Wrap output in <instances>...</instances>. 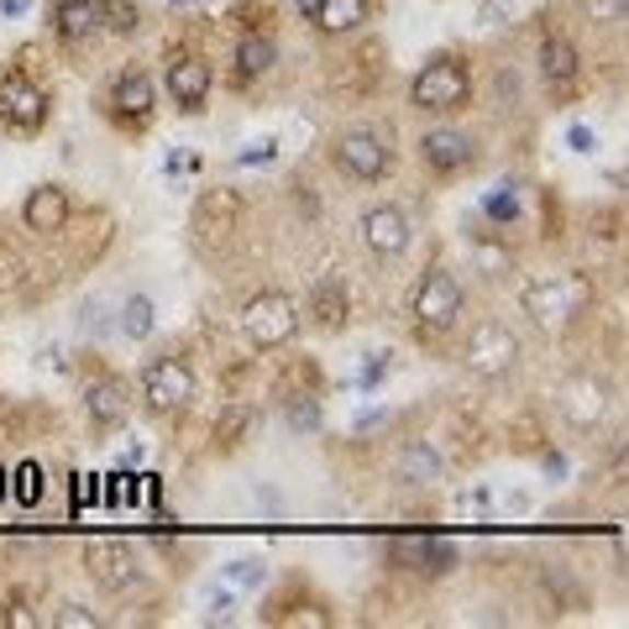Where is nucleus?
<instances>
[{
    "mask_svg": "<svg viewBox=\"0 0 629 629\" xmlns=\"http://www.w3.org/2000/svg\"><path fill=\"white\" fill-rule=\"evenodd\" d=\"M488 508H493V493H488V488L457 493V514H488Z\"/></svg>",
    "mask_w": 629,
    "mask_h": 629,
    "instance_id": "obj_32",
    "label": "nucleus"
},
{
    "mask_svg": "<svg viewBox=\"0 0 629 629\" xmlns=\"http://www.w3.org/2000/svg\"><path fill=\"white\" fill-rule=\"evenodd\" d=\"M226 587H237V593H258L267 582V561L263 557H231L226 561V572H220Z\"/></svg>",
    "mask_w": 629,
    "mask_h": 629,
    "instance_id": "obj_23",
    "label": "nucleus"
},
{
    "mask_svg": "<svg viewBox=\"0 0 629 629\" xmlns=\"http://www.w3.org/2000/svg\"><path fill=\"white\" fill-rule=\"evenodd\" d=\"M79 325H84L90 336H100V331H105V305H100V299H90V305H84V314H79Z\"/></svg>",
    "mask_w": 629,
    "mask_h": 629,
    "instance_id": "obj_33",
    "label": "nucleus"
},
{
    "mask_svg": "<svg viewBox=\"0 0 629 629\" xmlns=\"http://www.w3.org/2000/svg\"><path fill=\"white\" fill-rule=\"evenodd\" d=\"M310 310L320 325H341V320H346V289H341L336 278H320L310 294Z\"/></svg>",
    "mask_w": 629,
    "mask_h": 629,
    "instance_id": "obj_22",
    "label": "nucleus"
},
{
    "mask_svg": "<svg viewBox=\"0 0 629 629\" xmlns=\"http://www.w3.org/2000/svg\"><path fill=\"white\" fill-rule=\"evenodd\" d=\"M294 5H299L305 16H314V11H320V0H294Z\"/></svg>",
    "mask_w": 629,
    "mask_h": 629,
    "instance_id": "obj_36",
    "label": "nucleus"
},
{
    "mask_svg": "<svg viewBox=\"0 0 629 629\" xmlns=\"http://www.w3.org/2000/svg\"><path fill=\"white\" fill-rule=\"evenodd\" d=\"M461 357H467V367H472L478 378H499V373H508L514 357H519V336H514L508 325H499V320H483V325H472Z\"/></svg>",
    "mask_w": 629,
    "mask_h": 629,
    "instance_id": "obj_5",
    "label": "nucleus"
},
{
    "mask_svg": "<svg viewBox=\"0 0 629 629\" xmlns=\"http://www.w3.org/2000/svg\"><path fill=\"white\" fill-rule=\"evenodd\" d=\"M26 5H32V0H0V11H5V16H22Z\"/></svg>",
    "mask_w": 629,
    "mask_h": 629,
    "instance_id": "obj_35",
    "label": "nucleus"
},
{
    "mask_svg": "<svg viewBox=\"0 0 629 629\" xmlns=\"http://www.w3.org/2000/svg\"><path fill=\"white\" fill-rule=\"evenodd\" d=\"M242 431H247V410L237 404V410H226V414H220L216 441H220V446H237V436H242Z\"/></svg>",
    "mask_w": 629,
    "mask_h": 629,
    "instance_id": "obj_30",
    "label": "nucleus"
},
{
    "mask_svg": "<svg viewBox=\"0 0 629 629\" xmlns=\"http://www.w3.org/2000/svg\"><path fill=\"white\" fill-rule=\"evenodd\" d=\"M278 64V43L273 37H263V32H247L242 43H237V69L252 79V73H267Z\"/></svg>",
    "mask_w": 629,
    "mask_h": 629,
    "instance_id": "obj_21",
    "label": "nucleus"
},
{
    "mask_svg": "<svg viewBox=\"0 0 629 629\" xmlns=\"http://www.w3.org/2000/svg\"><path fill=\"white\" fill-rule=\"evenodd\" d=\"M242 331H247L252 346L273 352V346H284V341L299 331V305H294L289 294H278V289L252 294V299L242 305Z\"/></svg>",
    "mask_w": 629,
    "mask_h": 629,
    "instance_id": "obj_1",
    "label": "nucleus"
},
{
    "mask_svg": "<svg viewBox=\"0 0 629 629\" xmlns=\"http://www.w3.org/2000/svg\"><path fill=\"white\" fill-rule=\"evenodd\" d=\"M53 625H58V629H95L100 614H95V608H84V604H64L58 614H53Z\"/></svg>",
    "mask_w": 629,
    "mask_h": 629,
    "instance_id": "obj_29",
    "label": "nucleus"
},
{
    "mask_svg": "<svg viewBox=\"0 0 629 629\" xmlns=\"http://www.w3.org/2000/svg\"><path fill=\"white\" fill-rule=\"evenodd\" d=\"M116 325H122L131 341L152 336V325H158V310H152V299H147V294H131V299L122 305V320H116Z\"/></svg>",
    "mask_w": 629,
    "mask_h": 629,
    "instance_id": "obj_24",
    "label": "nucleus"
},
{
    "mask_svg": "<svg viewBox=\"0 0 629 629\" xmlns=\"http://www.w3.org/2000/svg\"><path fill=\"white\" fill-rule=\"evenodd\" d=\"M100 22H105V0H64V5H58V32H64L69 43L95 37Z\"/></svg>",
    "mask_w": 629,
    "mask_h": 629,
    "instance_id": "obj_17",
    "label": "nucleus"
},
{
    "mask_svg": "<svg viewBox=\"0 0 629 629\" xmlns=\"http://www.w3.org/2000/svg\"><path fill=\"white\" fill-rule=\"evenodd\" d=\"M388 557L399 561V567H414V572H446L457 561V546L446 535H393Z\"/></svg>",
    "mask_w": 629,
    "mask_h": 629,
    "instance_id": "obj_10",
    "label": "nucleus"
},
{
    "mask_svg": "<svg viewBox=\"0 0 629 629\" xmlns=\"http://www.w3.org/2000/svg\"><path fill=\"white\" fill-rule=\"evenodd\" d=\"M457 314H461V284L446 267H431V273L420 278V289H414V320H420L425 331H446Z\"/></svg>",
    "mask_w": 629,
    "mask_h": 629,
    "instance_id": "obj_7",
    "label": "nucleus"
},
{
    "mask_svg": "<svg viewBox=\"0 0 629 629\" xmlns=\"http://www.w3.org/2000/svg\"><path fill=\"white\" fill-rule=\"evenodd\" d=\"M540 79L551 90H572L577 84V48L567 37H546L540 43Z\"/></svg>",
    "mask_w": 629,
    "mask_h": 629,
    "instance_id": "obj_16",
    "label": "nucleus"
},
{
    "mask_svg": "<svg viewBox=\"0 0 629 629\" xmlns=\"http://www.w3.org/2000/svg\"><path fill=\"white\" fill-rule=\"evenodd\" d=\"M84 561H90V572H95L100 587H111V593H122V587L137 582V557H131L126 540H95V546L84 551Z\"/></svg>",
    "mask_w": 629,
    "mask_h": 629,
    "instance_id": "obj_12",
    "label": "nucleus"
},
{
    "mask_svg": "<svg viewBox=\"0 0 629 629\" xmlns=\"http://www.w3.org/2000/svg\"><path fill=\"white\" fill-rule=\"evenodd\" d=\"M0 499H5V467H0Z\"/></svg>",
    "mask_w": 629,
    "mask_h": 629,
    "instance_id": "obj_37",
    "label": "nucleus"
},
{
    "mask_svg": "<svg viewBox=\"0 0 629 629\" xmlns=\"http://www.w3.org/2000/svg\"><path fill=\"white\" fill-rule=\"evenodd\" d=\"M593 299V284L582 273H551L546 284L525 289V314L540 325H567L572 314H582V305Z\"/></svg>",
    "mask_w": 629,
    "mask_h": 629,
    "instance_id": "obj_3",
    "label": "nucleus"
},
{
    "mask_svg": "<svg viewBox=\"0 0 629 629\" xmlns=\"http://www.w3.org/2000/svg\"><path fill=\"white\" fill-rule=\"evenodd\" d=\"M488 216H499V220H514V194H493V199H488Z\"/></svg>",
    "mask_w": 629,
    "mask_h": 629,
    "instance_id": "obj_34",
    "label": "nucleus"
},
{
    "mask_svg": "<svg viewBox=\"0 0 629 629\" xmlns=\"http://www.w3.org/2000/svg\"><path fill=\"white\" fill-rule=\"evenodd\" d=\"M367 22V0H320L314 26L320 32H357Z\"/></svg>",
    "mask_w": 629,
    "mask_h": 629,
    "instance_id": "obj_20",
    "label": "nucleus"
},
{
    "mask_svg": "<svg viewBox=\"0 0 629 629\" xmlns=\"http://www.w3.org/2000/svg\"><path fill=\"white\" fill-rule=\"evenodd\" d=\"M22 220H26V231H64L69 226V194H64V184H37V190L26 194V205H22Z\"/></svg>",
    "mask_w": 629,
    "mask_h": 629,
    "instance_id": "obj_15",
    "label": "nucleus"
},
{
    "mask_svg": "<svg viewBox=\"0 0 629 629\" xmlns=\"http://www.w3.org/2000/svg\"><path fill=\"white\" fill-rule=\"evenodd\" d=\"M142 399H147V410H158V414L184 410V404L194 399L190 363H179V357H158V363L142 373Z\"/></svg>",
    "mask_w": 629,
    "mask_h": 629,
    "instance_id": "obj_6",
    "label": "nucleus"
},
{
    "mask_svg": "<svg viewBox=\"0 0 629 629\" xmlns=\"http://www.w3.org/2000/svg\"><path fill=\"white\" fill-rule=\"evenodd\" d=\"M561 414L587 431V425H598L608 414V388L598 378H572V384H561Z\"/></svg>",
    "mask_w": 629,
    "mask_h": 629,
    "instance_id": "obj_13",
    "label": "nucleus"
},
{
    "mask_svg": "<svg viewBox=\"0 0 629 629\" xmlns=\"http://www.w3.org/2000/svg\"><path fill=\"white\" fill-rule=\"evenodd\" d=\"M467 95H472V69L461 58H431L410 84V100L420 111H457L467 105Z\"/></svg>",
    "mask_w": 629,
    "mask_h": 629,
    "instance_id": "obj_2",
    "label": "nucleus"
},
{
    "mask_svg": "<svg viewBox=\"0 0 629 629\" xmlns=\"http://www.w3.org/2000/svg\"><path fill=\"white\" fill-rule=\"evenodd\" d=\"M84 410H90L95 425H122L126 420V388L111 384V378H100V384H90V393H84Z\"/></svg>",
    "mask_w": 629,
    "mask_h": 629,
    "instance_id": "obj_19",
    "label": "nucleus"
},
{
    "mask_svg": "<svg viewBox=\"0 0 629 629\" xmlns=\"http://www.w3.org/2000/svg\"><path fill=\"white\" fill-rule=\"evenodd\" d=\"M399 478L404 483H431V478H441V457L425 441H414L410 451H404V461H399Z\"/></svg>",
    "mask_w": 629,
    "mask_h": 629,
    "instance_id": "obj_25",
    "label": "nucleus"
},
{
    "mask_svg": "<svg viewBox=\"0 0 629 629\" xmlns=\"http://www.w3.org/2000/svg\"><path fill=\"white\" fill-rule=\"evenodd\" d=\"M289 425L294 431H320V410H314V399H289Z\"/></svg>",
    "mask_w": 629,
    "mask_h": 629,
    "instance_id": "obj_31",
    "label": "nucleus"
},
{
    "mask_svg": "<svg viewBox=\"0 0 629 629\" xmlns=\"http://www.w3.org/2000/svg\"><path fill=\"white\" fill-rule=\"evenodd\" d=\"M472 158H478V142H472L467 131H457V126H436V131L420 137V163L436 173H457V169H467Z\"/></svg>",
    "mask_w": 629,
    "mask_h": 629,
    "instance_id": "obj_11",
    "label": "nucleus"
},
{
    "mask_svg": "<svg viewBox=\"0 0 629 629\" xmlns=\"http://www.w3.org/2000/svg\"><path fill=\"white\" fill-rule=\"evenodd\" d=\"M467 252H472V267H478V273H488V278H499V273H508V267H514L508 247L488 242V237H472V242H467Z\"/></svg>",
    "mask_w": 629,
    "mask_h": 629,
    "instance_id": "obj_26",
    "label": "nucleus"
},
{
    "mask_svg": "<svg viewBox=\"0 0 629 629\" xmlns=\"http://www.w3.org/2000/svg\"><path fill=\"white\" fill-rule=\"evenodd\" d=\"M100 26H111L116 37H131V32L142 26V11H137L131 0H105V22Z\"/></svg>",
    "mask_w": 629,
    "mask_h": 629,
    "instance_id": "obj_27",
    "label": "nucleus"
},
{
    "mask_svg": "<svg viewBox=\"0 0 629 629\" xmlns=\"http://www.w3.org/2000/svg\"><path fill=\"white\" fill-rule=\"evenodd\" d=\"M363 242L373 258H399L410 247V216L399 205H373L363 210Z\"/></svg>",
    "mask_w": 629,
    "mask_h": 629,
    "instance_id": "obj_9",
    "label": "nucleus"
},
{
    "mask_svg": "<svg viewBox=\"0 0 629 629\" xmlns=\"http://www.w3.org/2000/svg\"><path fill=\"white\" fill-rule=\"evenodd\" d=\"M0 122L16 131H43L48 122V95L26 79V73H5L0 79Z\"/></svg>",
    "mask_w": 629,
    "mask_h": 629,
    "instance_id": "obj_8",
    "label": "nucleus"
},
{
    "mask_svg": "<svg viewBox=\"0 0 629 629\" xmlns=\"http://www.w3.org/2000/svg\"><path fill=\"white\" fill-rule=\"evenodd\" d=\"M111 105L122 111L126 122H147V116H152V79H147V73H122Z\"/></svg>",
    "mask_w": 629,
    "mask_h": 629,
    "instance_id": "obj_18",
    "label": "nucleus"
},
{
    "mask_svg": "<svg viewBox=\"0 0 629 629\" xmlns=\"http://www.w3.org/2000/svg\"><path fill=\"white\" fill-rule=\"evenodd\" d=\"M210 64L205 58H194V53H179L169 64V90H173V100L184 105V111H199L205 105V95H210Z\"/></svg>",
    "mask_w": 629,
    "mask_h": 629,
    "instance_id": "obj_14",
    "label": "nucleus"
},
{
    "mask_svg": "<svg viewBox=\"0 0 629 629\" xmlns=\"http://www.w3.org/2000/svg\"><path fill=\"white\" fill-rule=\"evenodd\" d=\"M331 158H336V169H346L352 179H363V184H373V179H384L388 173V142L378 137V131H367V126H352V131H341L336 142H331Z\"/></svg>",
    "mask_w": 629,
    "mask_h": 629,
    "instance_id": "obj_4",
    "label": "nucleus"
},
{
    "mask_svg": "<svg viewBox=\"0 0 629 629\" xmlns=\"http://www.w3.org/2000/svg\"><path fill=\"white\" fill-rule=\"evenodd\" d=\"M16 499H22V504H37V499H43V467H37V461H22V467H16Z\"/></svg>",
    "mask_w": 629,
    "mask_h": 629,
    "instance_id": "obj_28",
    "label": "nucleus"
}]
</instances>
